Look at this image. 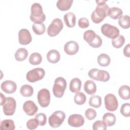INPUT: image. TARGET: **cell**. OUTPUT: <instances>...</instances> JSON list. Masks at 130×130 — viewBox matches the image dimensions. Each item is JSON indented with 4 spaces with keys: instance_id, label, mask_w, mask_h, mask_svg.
<instances>
[{
    "instance_id": "cell-1",
    "label": "cell",
    "mask_w": 130,
    "mask_h": 130,
    "mask_svg": "<svg viewBox=\"0 0 130 130\" xmlns=\"http://www.w3.org/2000/svg\"><path fill=\"white\" fill-rule=\"evenodd\" d=\"M97 6L91 15L92 21L94 23H100L107 16L109 9L105 1H96Z\"/></svg>"
},
{
    "instance_id": "cell-2",
    "label": "cell",
    "mask_w": 130,
    "mask_h": 130,
    "mask_svg": "<svg viewBox=\"0 0 130 130\" xmlns=\"http://www.w3.org/2000/svg\"><path fill=\"white\" fill-rule=\"evenodd\" d=\"M30 19L35 23H43L46 19V15L43 12L41 4L38 3H34L31 7Z\"/></svg>"
},
{
    "instance_id": "cell-3",
    "label": "cell",
    "mask_w": 130,
    "mask_h": 130,
    "mask_svg": "<svg viewBox=\"0 0 130 130\" xmlns=\"http://www.w3.org/2000/svg\"><path fill=\"white\" fill-rule=\"evenodd\" d=\"M67 87L66 80L62 77H59L55 79L53 86V93L57 98H61L64 94Z\"/></svg>"
},
{
    "instance_id": "cell-4",
    "label": "cell",
    "mask_w": 130,
    "mask_h": 130,
    "mask_svg": "<svg viewBox=\"0 0 130 130\" xmlns=\"http://www.w3.org/2000/svg\"><path fill=\"white\" fill-rule=\"evenodd\" d=\"M88 76L95 80L105 82L110 79V74L105 70H101L96 68L91 69L88 73Z\"/></svg>"
},
{
    "instance_id": "cell-5",
    "label": "cell",
    "mask_w": 130,
    "mask_h": 130,
    "mask_svg": "<svg viewBox=\"0 0 130 130\" xmlns=\"http://www.w3.org/2000/svg\"><path fill=\"white\" fill-rule=\"evenodd\" d=\"M66 118L64 113L62 111H56L49 117L48 122L50 126L53 128L59 127Z\"/></svg>"
},
{
    "instance_id": "cell-6",
    "label": "cell",
    "mask_w": 130,
    "mask_h": 130,
    "mask_svg": "<svg viewBox=\"0 0 130 130\" xmlns=\"http://www.w3.org/2000/svg\"><path fill=\"white\" fill-rule=\"evenodd\" d=\"M63 26L62 20L59 18H55L47 28V34L50 37H55L62 29Z\"/></svg>"
},
{
    "instance_id": "cell-7",
    "label": "cell",
    "mask_w": 130,
    "mask_h": 130,
    "mask_svg": "<svg viewBox=\"0 0 130 130\" xmlns=\"http://www.w3.org/2000/svg\"><path fill=\"white\" fill-rule=\"evenodd\" d=\"M102 34L106 37L110 39H115L119 35V29L113 25L108 23L104 24L101 28Z\"/></svg>"
},
{
    "instance_id": "cell-8",
    "label": "cell",
    "mask_w": 130,
    "mask_h": 130,
    "mask_svg": "<svg viewBox=\"0 0 130 130\" xmlns=\"http://www.w3.org/2000/svg\"><path fill=\"white\" fill-rule=\"evenodd\" d=\"M45 74L44 70L41 68H35L26 74V79L30 82H35L42 79Z\"/></svg>"
},
{
    "instance_id": "cell-9",
    "label": "cell",
    "mask_w": 130,
    "mask_h": 130,
    "mask_svg": "<svg viewBox=\"0 0 130 130\" xmlns=\"http://www.w3.org/2000/svg\"><path fill=\"white\" fill-rule=\"evenodd\" d=\"M3 112L7 116L13 115L16 110V102L15 100L12 97L6 98V101L2 105Z\"/></svg>"
},
{
    "instance_id": "cell-10",
    "label": "cell",
    "mask_w": 130,
    "mask_h": 130,
    "mask_svg": "<svg viewBox=\"0 0 130 130\" xmlns=\"http://www.w3.org/2000/svg\"><path fill=\"white\" fill-rule=\"evenodd\" d=\"M38 101L39 105L43 108L49 106L50 102V93L46 88H43L39 91L37 94Z\"/></svg>"
},
{
    "instance_id": "cell-11",
    "label": "cell",
    "mask_w": 130,
    "mask_h": 130,
    "mask_svg": "<svg viewBox=\"0 0 130 130\" xmlns=\"http://www.w3.org/2000/svg\"><path fill=\"white\" fill-rule=\"evenodd\" d=\"M104 102L106 109L109 111H114L118 108V103L117 98L112 93H109L105 96Z\"/></svg>"
},
{
    "instance_id": "cell-12",
    "label": "cell",
    "mask_w": 130,
    "mask_h": 130,
    "mask_svg": "<svg viewBox=\"0 0 130 130\" xmlns=\"http://www.w3.org/2000/svg\"><path fill=\"white\" fill-rule=\"evenodd\" d=\"M68 122L70 126L75 127H79L83 125L84 123V118L81 115L72 114L69 116Z\"/></svg>"
},
{
    "instance_id": "cell-13",
    "label": "cell",
    "mask_w": 130,
    "mask_h": 130,
    "mask_svg": "<svg viewBox=\"0 0 130 130\" xmlns=\"http://www.w3.org/2000/svg\"><path fill=\"white\" fill-rule=\"evenodd\" d=\"M32 40L30 32L27 29H21L18 32V41L21 45H25L29 44Z\"/></svg>"
},
{
    "instance_id": "cell-14",
    "label": "cell",
    "mask_w": 130,
    "mask_h": 130,
    "mask_svg": "<svg viewBox=\"0 0 130 130\" xmlns=\"http://www.w3.org/2000/svg\"><path fill=\"white\" fill-rule=\"evenodd\" d=\"M23 110L29 116L34 115L38 111V108L32 101H26L23 105Z\"/></svg>"
},
{
    "instance_id": "cell-15",
    "label": "cell",
    "mask_w": 130,
    "mask_h": 130,
    "mask_svg": "<svg viewBox=\"0 0 130 130\" xmlns=\"http://www.w3.org/2000/svg\"><path fill=\"white\" fill-rule=\"evenodd\" d=\"M79 47L78 44L73 41H70L66 43L64 46V51L65 53L70 55L76 54L79 51Z\"/></svg>"
},
{
    "instance_id": "cell-16",
    "label": "cell",
    "mask_w": 130,
    "mask_h": 130,
    "mask_svg": "<svg viewBox=\"0 0 130 130\" xmlns=\"http://www.w3.org/2000/svg\"><path fill=\"white\" fill-rule=\"evenodd\" d=\"M1 89L6 93L12 94L15 92L17 89V85L13 81L6 80L3 82L1 85Z\"/></svg>"
},
{
    "instance_id": "cell-17",
    "label": "cell",
    "mask_w": 130,
    "mask_h": 130,
    "mask_svg": "<svg viewBox=\"0 0 130 130\" xmlns=\"http://www.w3.org/2000/svg\"><path fill=\"white\" fill-rule=\"evenodd\" d=\"M60 58L59 52L55 49L50 50L47 54L48 61L52 63H55L59 61Z\"/></svg>"
},
{
    "instance_id": "cell-18",
    "label": "cell",
    "mask_w": 130,
    "mask_h": 130,
    "mask_svg": "<svg viewBox=\"0 0 130 130\" xmlns=\"http://www.w3.org/2000/svg\"><path fill=\"white\" fill-rule=\"evenodd\" d=\"M63 20L66 25L72 28L75 26L76 24V16L72 12H69L63 16Z\"/></svg>"
},
{
    "instance_id": "cell-19",
    "label": "cell",
    "mask_w": 130,
    "mask_h": 130,
    "mask_svg": "<svg viewBox=\"0 0 130 130\" xmlns=\"http://www.w3.org/2000/svg\"><path fill=\"white\" fill-rule=\"evenodd\" d=\"M84 91L88 94L92 95L96 91V86L94 81L92 80H87L84 84Z\"/></svg>"
},
{
    "instance_id": "cell-20",
    "label": "cell",
    "mask_w": 130,
    "mask_h": 130,
    "mask_svg": "<svg viewBox=\"0 0 130 130\" xmlns=\"http://www.w3.org/2000/svg\"><path fill=\"white\" fill-rule=\"evenodd\" d=\"M82 82L80 79L77 78H73L70 83V90L71 92L76 93L79 92L81 87Z\"/></svg>"
},
{
    "instance_id": "cell-21",
    "label": "cell",
    "mask_w": 130,
    "mask_h": 130,
    "mask_svg": "<svg viewBox=\"0 0 130 130\" xmlns=\"http://www.w3.org/2000/svg\"><path fill=\"white\" fill-rule=\"evenodd\" d=\"M103 121L107 126H112L115 123L116 116L112 113H106L103 116Z\"/></svg>"
},
{
    "instance_id": "cell-22",
    "label": "cell",
    "mask_w": 130,
    "mask_h": 130,
    "mask_svg": "<svg viewBox=\"0 0 130 130\" xmlns=\"http://www.w3.org/2000/svg\"><path fill=\"white\" fill-rule=\"evenodd\" d=\"M73 3L72 0H58L56 3V6L61 11H67L70 9Z\"/></svg>"
},
{
    "instance_id": "cell-23",
    "label": "cell",
    "mask_w": 130,
    "mask_h": 130,
    "mask_svg": "<svg viewBox=\"0 0 130 130\" xmlns=\"http://www.w3.org/2000/svg\"><path fill=\"white\" fill-rule=\"evenodd\" d=\"M122 10L117 7H112L109 9L108 15L113 19H117L122 15Z\"/></svg>"
},
{
    "instance_id": "cell-24",
    "label": "cell",
    "mask_w": 130,
    "mask_h": 130,
    "mask_svg": "<svg viewBox=\"0 0 130 130\" xmlns=\"http://www.w3.org/2000/svg\"><path fill=\"white\" fill-rule=\"evenodd\" d=\"M28 51L24 48H19L15 53V58L17 61H22L27 57Z\"/></svg>"
},
{
    "instance_id": "cell-25",
    "label": "cell",
    "mask_w": 130,
    "mask_h": 130,
    "mask_svg": "<svg viewBox=\"0 0 130 130\" xmlns=\"http://www.w3.org/2000/svg\"><path fill=\"white\" fill-rule=\"evenodd\" d=\"M97 61L100 66L107 67L110 63L111 59L108 54L102 53L98 56Z\"/></svg>"
},
{
    "instance_id": "cell-26",
    "label": "cell",
    "mask_w": 130,
    "mask_h": 130,
    "mask_svg": "<svg viewBox=\"0 0 130 130\" xmlns=\"http://www.w3.org/2000/svg\"><path fill=\"white\" fill-rule=\"evenodd\" d=\"M129 90L130 88L127 85H122L120 86L118 89V94L120 97L124 100L129 99Z\"/></svg>"
},
{
    "instance_id": "cell-27",
    "label": "cell",
    "mask_w": 130,
    "mask_h": 130,
    "mask_svg": "<svg viewBox=\"0 0 130 130\" xmlns=\"http://www.w3.org/2000/svg\"><path fill=\"white\" fill-rule=\"evenodd\" d=\"M20 92L24 97H29L33 94L34 89L30 85L24 84L21 87Z\"/></svg>"
},
{
    "instance_id": "cell-28",
    "label": "cell",
    "mask_w": 130,
    "mask_h": 130,
    "mask_svg": "<svg viewBox=\"0 0 130 130\" xmlns=\"http://www.w3.org/2000/svg\"><path fill=\"white\" fill-rule=\"evenodd\" d=\"M0 126L2 130H14L15 128L14 122L11 119H5L2 121Z\"/></svg>"
},
{
    "instance_id": "cell-29",
    "label": "cell",
    "mask_w": 130,
    "mask_h": 130,
    "mask_svg": "<svg viewBox=\"0 0 130 130\" xmlns=\"http://www.w3.org/2000/svg\"><path fill=\"white\" fill-rule=\"evenodd\" d=\"M42 55L38 52H34L29 57V62L32 65H38L42 62Z\"/></svg>"
},
{
    "instance_id": "cell-30",
    "label": "cell",
    "mask_w": 130,
    "mask_h": 130,
    "mask_svg": "<svg viewBox=\"0 0 130 130\" xmlns=\"http://www.w3.org/2000/svg\"><path fill=\"white\" fill-rule=\"evenodd\" d=\"M118 24L123 29H127L130 26L129 16L128 15H122L118 19Z\"/></svg>"
},
{
    "instance_id": "cell-31",
    "label": "cell",
    "mask_w": 130,
    "mask_h": 130,
    "mask_svg": "<svg viewBox=\"0 0 130 130\" xmlns=\"http://www.w3.org/2000/svg\"><path fill=\"white\" fill-rule=\"evenodd\" d=\"M32 29L34 32L38 35L43 34L46 30V27L43 23H34L32 26Z\"/></svg>"
},
{
    "instance_id": "cell-32",
    "label": "cell",
    "mask_w": 130,
    "mask_h": 130,
    "mask_svg": "<svg viewBox=\"0 0 130 130\" xmlns=\"http://www.w3.org/2000/svg\"><path fill=\"white\" fill-rule=\"evenodd\" d=\"M89 106L98 108L101 106L102 99L99 95H93L90 97L89 100Z\"/></svg>"
},
{
    "instance_id": "cell-33",
    "label": "cell",
    "mask_w": 130,
    "mask_h": 130,
    "mask_svg": "<svg viewBox=\"0 0 130 130\" xmlns=\"http://www.w3.org/2000/svg\"><path fill=\"white\" fill-rule=\"evenodd\" d=\"M86 100V95L83 92H77L76 93L74 98V101L76 104L78 105H83L85 103Z\"/></svg>"
},
{
    "instance_id": "cell-34",
    "label": "cell",
    "mask_w": 130,
    "mask_h": 130,
    "mask_svg": "<svg viewBox=\"0 0 130 130\" xmlns=\"http://www.w3.org/2000/svg\"><path fill=\"white\" fill-rule=\"evenodd\" d=\"M125 42V39L123 36L119 35L117 37L112 40V46L116 48L121 47Z\"/></svg>"
},
{
    "instance_id": "cell-35",
    "label": "cell",
    "mask_w": 130,
    "mask_h": 130,
    "mask_svg": "<svg viewBox=\"0 0 130 130\" xmlns=\"http://www.w3.org/2000/svg\"><path fill=\"white\" fill-rule=\"evenodd\" d=\"M96 34L92 30H87L83 34L84 40L88 43L91 42L96 36Z\"/></svg>"
},
{
    "instance_id": "cell-36",
    "label": "cell",
    "mask_w": 130,
    "mask_h": 130,
    "mask_svg": "<svg viewBox=\"0 0 130 130\" xmlns=\"http://www.w3.org/2000/svg\"><path fill=\"white\" fill-rule=\"evenodd\" d=\"M120 111L121 114L126 117L130 116V104L129 103H124L121 106Z\"/></svg>"
},
{
    "instance_id": "cell-37",
    "label": "cell",
    "mask_w": 130,
    "mask_h": 130,
    "mask_svg": "<svg viewBox=\"0 0 130 130\" xmlns=\"http://www.w3.org/2000/svg\"><path fill=\"white\" fill-rule=\"evenodd\" d=\"M107 127L106 123L102 120H97L92 125V128L94 130H105Z\"/></svg>"
},
{
    "instance_id": "cell-38",
    "label": "cell",
    "mask_w": 130,
    "mask_h": 130,
    "mask_svg": "<svg viewBox=\"0 0 130 130\" xmlns=\"http://www.w3.org/2000/svg\"><path fill=\"white\" fill-rule=\"evenodd\" d=\"M102 44V40L101 38L98 35H96L95 38L93 40V41L88 43V45L93 48H99L101 46Z\"/></svg>"
},
{
    "instance_id": "cell-39",
    "label": "cell",
    "mask_w": 130,
    "mask_h": 130,
    "mask_svg": "<svg viewBox=\"0 0 130 130\" xmlns=\"http://www.w3.org/2000/svg\"><path fill=\"white\" fill-rule=\"evenodd\" d=\"M35 118L38 120L40 125L43 126L46 124V121H47V117H46V115L45 114L43 113H38L36 115Z\"/></svg>"
},
{
    "instance_id": "cell-40",
    "label": "cell",
    "mask_w": 130,
    "mask_h": 130,
    "mask_svg": "<svg viewBox=\"0 0 130 130\" xmlns=\"http://www.w3.org/2000/svg\"><path fill=\"white\" fill-rule=\"evenodd\" d=\"M39 122L36 118H32L28 120L26 123V126L29 129H35L39 125Z\"/></svg>"
},
{
    "instance_id": "cell-41",
    "label": "cell",
    "mask_w": 130,
    "mask_h": 130,
    "mask_svg": "<svg viewBox=\"0 0 130 130\" xmlns=\"http://www.w3.org/2000/svg\"><path fill=\"white\" fill-rule=\"evenodd\" d=\"M85 115L88 120H91L95 118L96 116V112L93 109L88 108L85 111Z\"/></svg>"
},
{
    "instance_id": "cell-42",
    "label": "cell",
    "mask_w": 130,
    "mask_h": 130,
    "mask_svg": "<svg viewBox=\"0 0 130 130\" xmlns=\"http://www.w3.org/2000/svg\"><path fill=\"white\" fill-rule=\"evenodd\" d=\"M89 22L87 18L85 17L81 18L78 20V25L81 28H85L88 27Z\"/></svg>"
},
{
    "instance_id": "cell-43",
    "label": "cell",
    "mask_w": 130,
    "mask_h": 130,
    "mask_svg": "<svg viewBox=\"0 0 130 130\" xmlns=\"http://www.w3.org/2000/svg\"><path fill=\"white\" fill-rule=\"evenodd\" d=\"M123 54L127 57H130V44H127L124 47L123 49Z\"/></svg>"
},
{
    "instance_id": "cell-44",
    "label": "cell",
    "mask_w": 130,
    "mask_h": 130,
    "mask_svg": "<svg viewBox=\"0 0 130 130\" xmlns=\"http://www.w3.org/2000/svg\"><path fill=\"white\" fill-rule=\"evenodd\" d=\"M1 93V105L2 106L3 104L5 103V102L6 101V98L3 94L2 93Z\"/></svg>"
}]
</instances>
